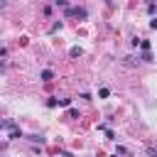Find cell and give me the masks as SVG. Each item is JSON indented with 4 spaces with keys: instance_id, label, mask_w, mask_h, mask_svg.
Instances as JSON below:
<instances>
[{
    "instance_id": "9",
    "label": "cell",
    "mask_w": 157,
    "mask_h": 157,
    "mask_svg": "<svg viewBox=\"0 0 157 157\" xmlns=\"http://www.w3.org/2000/svg\"><path fill=\"white\" fill-rule=\"evenodd\" d=\"M49 2H54V5H61V7H66V0H49Z\"/></svg>"
},
{
    "instance_id": "8",
    "label": "cell",
    "mask_w": 157,
    "mask_h": 157,
    "mask_svg": "<svg viewBox=\"0 0 157 157\" xmlns=\"http://www.w3.org/2000/svg\"><path fill=\"white\" fill-rule=\"evenodd\" d=\"M147 155H150V157H157V150H155V147H147Z\"/></svg>"
},
{
    "instance_id": "4",
    "label": "cell",
    "mask_w": 157,
    "mask_h": 157,
    "mask_svg": "<svg viewBox=\"0 0 157 157\" xmlns=\"http://www.w3.org/2000/svg\"><path fill=\"white\" fill-rule=\"evenodd\" d=\"M2 128H15V123H12V120H0V130H2Z\"/></svg>"
},
{
    "instance_id": "5",
    "label": "cell",
    "mask_w": 157,
    "mask_h": 157,
    "mask_svg": "<svg viewBox=\"0 0 157 157\" xmlns=\"http://www.w3.org/2000/svg\"><path fill=\"white\" fill-rule=\"evenodd\" d=\"M29 140H32V142H39V145L44 142V137H42V135H29Z\"/></svg>"
},
{
    "instance_id": "2",
    "label": "cell",
    "mask_w": 157,
    "mask_h": 157,
    "mask_svg": "<svg viewBox=\"0 0 157 157\" xmlns=\"http://www.w3.org/2000/svg\"><path fill=\"white\" fill-rule=\"evenodd\" d=\"M10 137H12V140L22 137V130H17V128H10Z\"/></svg>"
},
{
    "instance_id": "7",
    "label": "cell",
    "mask_w": 157,
    "mask_h": 157,
    "mask_svg": "<svg viewBox=\"0 0 157 157\" xmlns=\"http://www.w3.org/2000/svg\"><path fill=\"white\" fill-rule=\"evenodd\" d=\"M142 59H145V61H152V54H150V49H147V52H142Z\"/></svg>"
},
{
    "instance_id": "1",
    "label": "cell",
    "mask_w": 157,
    "mask_h": 157,
    "mask_svg": "<svg viewBox=\"0 0 157 157\" xmlns=\"http://www.w3.org/2000/svg\"><path fill=\"white\" fill-rule=\"evenodd\" d=\"M39 78H42V81H52V78H54V71H52V69H44V71L39 74Z\"/></svg>"
},
{
    "instance_id": "11",
    "label": "cell",
    "mask_w": 157,
    "mask_h": 157,
    "mask_svg": "<svg viewBox=\"0 0 157 157\" xmlns=\"http://www.w3.org/2000/svg\"><path fill=\"white\" fill-rule=\"evenodd\" d=\"M0 147H2V145H0Z\"/></svg>"
},
{
    "instance_id": "6",
    "label": "cell",
    "mask_w": 157,
    "mask_h": 157,
    "mask_svg": "<svg viewBox=\"0 0 157 157\" xmlns=\"http://www.w3.org/2000/svg\"><path fill=\"white\" fill-rule=\"evenodd\" d=\"M98 96H101V98H108V96H110V91H108V88H101V91H98Z\"/></svg>"
},
{
    "instance_id": "10",
    "label": "cell",
    "mask_w": 157,
    "mask_h": 157,
    "mask_svg": "<svg viewBox=\"0 0 157 157\" xmlns=\"http://www.w3.org/2000/svg\"><path fill=\"white\" fill-rule=\"evenodd\" d=\"M150 27H152V29H157V20H152V22H150Z\"/></svg>"
},
{
    "instance_id": "3",
    "label": "cell",
    "mask_w": 157,
    "mask_h": 157,
    "mask_svg": "<svg viewBox=\"0 0 157 157\" xmlns=\"http://www.w3.org/2000/svg\"><path fill=\"white\" fill-rule=\"evenodd\" d=\"M69 54H71V56H81L83 52H81V47H71V49H69Z\"/></svg>"
}]
</instances>
